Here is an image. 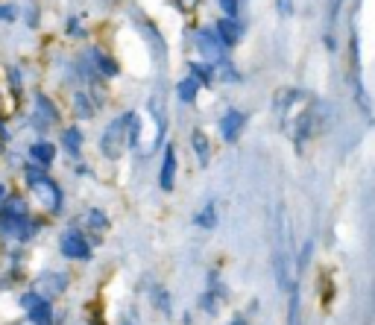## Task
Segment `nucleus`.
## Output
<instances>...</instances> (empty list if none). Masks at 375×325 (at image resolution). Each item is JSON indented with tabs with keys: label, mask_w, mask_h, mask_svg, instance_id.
<instances>
[{
	"label": "nucleus",
	"mask_w": 375,
	"mask_h": 325,
	"mask_svg": "<svg viewBox=\"0 0 375 325\" xmlns=\"http://www.w3.org/2000/svg\"><path fill=\"white\" fill-rule=\"evenodd\" d=\"M0 235L15 237V240L32 237V220L27 214V202L21 197L0 202Z\"/></svg>",
	"instance_id": "1"
},
{
	"label": "nucleus",
	"mask_w": 375,
	"mask_h": 325,
	"mask_svg": "<svg viewBox=\"0 0 375 325\" xmlns=\"http://www.w3.org/2000/svg\"><path fill=\"white\" fill-rule=\"evenodd\" d=\"M132 123H135V115L132 111H126V115L115 118L106 129H103V138H100V153L106 158H121V153L129 147V141H132Z\"/></svg>",
	"instance_id": "2"
},
{
	"label": "nucleus",
	"mask_w": 375,
	"mask_h": 325,
	"mask_svg": "<svg viewBox=\"0 0 375 325\" xmlns=\"http://www.w3.org/2000/svg\"><path fill=\"white\" fill-rule=\"evenodd\" d=\"M27 185H29V191L36 193V200H39V205H44L47 211H59L62 208V191H59V185L53 182L50 176H44V170L41 167H27Z\"/></svg>",
	"instance_id": "3"
},
{
	"label": "nucleus",
	"mask_w": 375,
	"mask_h": 325,
	"mask_svg": "<svg viewBox=\"0 0 375 325\" xmlns=\"http://www.w3.org/2000/svg\"><path fill=\"white\" fill-rule=\"evenodd\" d=\"M64 287H68V275L64 272H41L36 282H32V296H39L44 302H53L64 293Z\"/></svg>",
	"instance_id": "4"
},
{
	"label": "nucleus",
	"mask_w": 375,
	"mask_h": 325,
	"mask_svg": "<svg viewBox=\"0 0 375 325\" xmlns=\"http://www.w3.org/2000/svg\"><path fill=\"white\" fill-rule=\"evenodd\" d=\"M59 249L64 258H74V261H88L91 258V247L79 229H64L59 237Z\"/></svg>",
	"instance_id": "5"
},
{
	"label": "nucleus",
	"mask_w": 375,
	"mask_h": 325,
	"mask_svg": "<svg viewBox=\"0 0 375 325\" xmlns=\"http://www.w3.org/2000/svg\"><path fill=\"white\" fill-rule=\"evenodd\" d=\"M197 47L208 59H223V41L217 39L214 29H200L197 32Z\"/></svg>",
	"instance_id": "6"
},
{
	"label": "nucleus",
	"mask_w": 375,
	"mask_h": 325,
	"mask_svg": "<svg viewBox=\"0 0 375 325\" xmlns=\"http://www.w3.org/2000/svg\"><path fill=\"white\" fill-rule=\"evenodd\" d=\"M27 322H32V325H53V305L44 302V299H36L27 307Z\"/></svg>",
	"instance_id": "7"
},
{
	"label": "nucleus",
	"mask_w": 375,
	"mask_h": 325,
	"mask_svg": "<svg viewBox=\"0 0 375 325\" xmlns=\"http://www.w3.org/2000/svg\"><path fill=\"white\" fill-rule=\"evenodd\" d=\"M173 182H176V150L168 147L165 150V161H161L158 185H161V191H173Z\"/></svg>",
	"instance_id": "8"
},
{
	"label": "nucleus",
	"mask_w": 375,
	"mask_h": 325,
	"mask_svg": "<svg viewBox=\"0 0 375 325\" xmlns=\"http://www.w3.org/2000/svg\"><path fill=\"white\" fill-rule=\"evenodd\" d=\"M240 126H243V111L229 109V111H226V115L220 118V135H223L226 141H235L238 132H240Z\"/></svg>",
	"instance_id": "9"
},
{
	"label": "nucleus",
	"mask_w": 375,
	"mask_h": 325,
	"mask_svg": "<svg viewBox=\"0 0 375 325\" xmlns=\"http://www.w3.org/2000/svg\"><path fill=\"white\" fill-rule=\"evenodd\" d=\"M29 158L36 161V167H50L53 158H56V147L50 141H36L29 147Z\"/></svg>",
	"instance_id": "10"
},
{
	"label": "nucleus",
	"mask_w": 375,
	"mask_h": 325,
	"mask_svg": "<svg viewBox=\"0 0 375 325\" xmlns=\"http://www.w3.org/2000/svg\"><path fill=\"white\" fill-rule=\"evenodd\" d=\"M36 106H39V111H36V120H39V126H47V123H56V106L47 100L44 94H36Z\"/></svg>",
	"instance_id": "11"
},
{
	"label": "nucleus",
	"mask_w": 375,
	"mask_h": 325,
	"mask_svg": "<svg viewBox=\"0 0 375 325\" xmlns=\"http://www.w3.org/2000/svg\"><path fill=\"white\" fill-rule=\"evenodd\" d=\"M62 144H64V150H68V153L76 158V155H79V150H83V132H79L76 126L64 129V135H62Z\"/></svg>",
	"instance_id": "12"
},
{
	"label": "nucleus",
	"mask_w": 375,
	"mask_h": 325,
	"mask_svg": "<svg viewBox=\"0 0 375 325\" xmlns=\"http://www.w3.org/2000/svg\"><path fill=\"white\" fill-rule=\"evenodd\" d=\"M214 32H217V39L223 41V47H232V44H238V27L232 24V18H226V21H220Z\"/></svg>",
	"instance_id": "13"
},
{
	"label": "nucleus",
	"mask_w": 375,
	"mask_h": 325,
	"mask_svg": "<svg viewBox=\"0 0 375 325\" xmlns=\"http://www.w3.org/2000/svg\"><path fill=\"white\" fill-rule=\"evenodd\" d=\"M191 144H193V150H197V155H200V165H208V158H211V147H208V138H205L203 129H197V132L191 135Z\"/></svg>",
	"instance_id": "14"
},
{
	"label": "nucleus",
	"mask_w": 375,
	"mask_h": 325,
	"mask_svg": "<svg viewBox=\"0 0 375 325\" xmlns=\"http://www.w3.org/2000/svg\"><path fill=\"white\" fill-rule=\"evenodd\" d=\"M211 76H214V68L205 62H191V79H197L200 85H208Z\"/></svg>",
	"instance_id": "15"
},
{
	"label": "nucleus",
	"mask_w": 375,
	"mask_h": 325,
	"mask_svg": "<svg viewBox=\"0 0 375 325\" xmlns=\"http://www.w3.org/2000/svg\"><path fill=\"white\" fill-rule=\"evenodd\" d=\"M197 91H200V83L188 76V79L179 83V100H182V103H193V100H197Z\"/></svg>",
	"instance_id": "16"
},
{
	"label": "nucleus",
	"mask_w": 375,
	"mask_h": 325,
	"mask_svg": "<svg viewBox=\"0 0 375 325\" xmlns=\"http://www.w3.org/2000/svg\"><path fill=\"white\" fill-rule=\"evenodd\" d=\"M86 223H88V229H91V232H97V235H103V232L109 229L106 214H103V211H97V208H91L88 214H86Z\"/></svg>",
	"instance_id": "17"
},
{
	"label": "nucleus",
	"mask_w": 375,
	"mask_h": 325,
	"mask_svg": "<svg viewBox=\"0 0 375 325\" xmlns=\"http://www.w3.org/2000/svg\"><path fill=\"white\" fill-rule=\"evenodd\" d=\"M193 223H197L200 226V229H214V223H217V217H214V205H205L203 208V214H197V220H193Z\"/></svg>",
	"instance_id": "18"
},
{
	"label": "nucleus",
	"mask_w": 375,
	"mask_h": 325,
	"mask_svg": "<svg viewBox=\"0 0 375 325\" xmlns=\"http://www.w3.org/2000/svg\"><path fill=\"white\" fill-rule=\"evenodd\" d=\"M94 59H97V68H100V74H106V76H115L118 74V64L111 62L109 56H103L100 50H94Z\"/></svg>",
	"instance_id": "19"
},
{
	"label": "nucleus",
	"mask_w": 375,
	"mask_h": 325,
	"mask_svg": "<svg viewBox=\"0 0 375 325\" xmlns=\"http://www.w3.org/2000/svg\"><path fill=\"white\" fill-rule=\"evenodd\" d=\"M74 109H76L79 118H91V115H94V109H91V103H88L86 94H74Z\"/></svg>",
	"instance_id": "20"
},
{
	"label": "nucleus",
	"mask_w": 375,
	"mask_h": 325,
	"mask_svg": "<svg viewBox=\"0 0 375 325\" xmlns=\"http://www.w3.org/2000/svg\"><path fill=\"white\" fill-rule=\"evenodd\" d=\"M220 6L229 18H238V0H220Z\"/></svg>",
	"instance_id": "21"
},
{
	"label": "nucleus",
	"mask_w": 375,
	"mask_h": 325,
	"mask_svg": "<svg viewBox=\"0 0 375 325\" xmlns=\"http://www.w3.org/2000/svg\"><path fill=\"white\" fill-rule=\"evenodd\" d=\"M290 325H299V299H296V293H293V299H290Z\"/></svg>",
	"instance_id": "22"
},
{
	"label": "nucleus",
	"mask_w": 375,
	"mask_h": 325,
	"mask_svg": "<svg viewBox=\"0 0 375 325\" xmlns=\"http://www.w3.org/2000/svg\"><path fill=\"white\" fill-rule=\"evenodd\" d=\"M15 15H18V9H15V6H9V4L0 6V21H15Z\"/></svg>",
	"instance_id": "23"
},
{
	"label": "nucleus",
	"mask_w": 375,
	"mask_h": 325,
	"mask_svg": "<svg viewBox=\"0 0 375 325\" xmlns=\"http://www.w3.org/2000/svg\"><path fill=\"white\" fill-rule=\"evenodd\" d=\"M279 12L282 15H290L293 12V0H279Z\"/></svg>",
	"instance_id": "24"
},
{
	"label": "nucleus",
	"mask_w": 375,
	"mask_h": 325,
	"mask_svg": "<svg viewBox=\"0 0 375 325\" xmlns=\"http://www.w3.org/2000/svg\"><path fill=\"white\" fill-rule=\"evenodd\" d=\"M197 4V0H179V6H193Z\"/></svg>",
	"instance_id": "25"
},
{
	"label": "nucleus",
	"mask_w": 375,
	"mask_h": 325,
	"mask_svg": "<svg viewBox=\"0 0 375 325\" xmlns=\"http://www.w3.org/2000/svg\"><path fill=\"white\" fill-rule=\"evenodd\" d=\"M4 200H6V188H4V185H0V202H4Z\"/></svg>",
	"instance_id": "26"
},
{
	"label": "nucleus",
	"mask_w": 375,
	"mask_h": 325,
	"mask_svg": "<svg viewBox=\"0 0 375 325\" xmlns=\"http://www.w3.org/2000/svg\"><path fill=\"white\" fill-rule=\"evenodd\" d=\"M12 325H32V322H27V319H18V322H12Z\"/></svg>",
	"instance_id": "27"
},
{
	"label": "nucleus",
	"mask_w": 375,
	"mask_h": 325,
	"mask_svg": "<svg viewBox=\"0 0 375 325\" xmlns=\"http://www.w3.org/2000/svg\"><path fill=\"white\" fill-rule=\"evenodd\" d=\"M232 325H247V322H243V319H235V322H232Z\"/></svg>",
	"instance_id": "28"
},
{
	"label": "nucleus",
	"mask_w": 375,
	"mask_h": 325,
	"mask_svg": "<svg viewBox=\"0 0 375 325\" xmlns=\"http://www.w3.org/2000/svg\"><path fill=\"white\" fill-rule=\"evenodd\" d=\"M123 325H135V322L132 319H123Z\"/></svg>",
	"instance_id": "29"
}]
</instances>
